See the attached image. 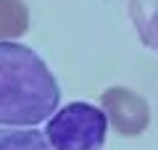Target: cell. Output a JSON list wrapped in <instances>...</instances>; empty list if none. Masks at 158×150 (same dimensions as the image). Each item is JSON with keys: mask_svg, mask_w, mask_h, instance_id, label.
Masks as SVG:
<instances>
[{"mask_svg": "<svg viewBox=\"0 0 158 150\" xmlns=\"http://www.w3.org/2000/svg\"><path fill=\"white\" fill-rule=\"evenodd\" d=\"M58 84L34 50L0 40V124L34 127L56 113Z\"/></svg>", "mask_w": 158, "mask_h": 150, "instance_id": "1", "label": "cell"}, {"mask_svg": "<svg viewBox=\"0 0 158 150\" xmlns=\"http://www.w3.org/2000/svg\"><path fill=\"white\" fill-rule=\"evenodd\" d=\"M29 29L24 0H0V40H16Z\"/></svg>", "mask_w": 158, "mask_h": 150, "instance_id": "4", "label": "cell"}, {"mask_svg": "<svg viewBox=\"0 0 158 150\" xmlns=\"http://www.w3.org/2000/svg\"><path fill=\"white\" fill-rule=\"evenodd\" d=\"M103 111L108 113V121L113 124L118 134L124 137H137L145 132L148 121H150V108H148L145 98L127 87H111L103 92L100 98Z\"/></svg>", "mask_w": 158, "mask_h": 150, "instance_id": "3", "label": "cell"}, {"mask_svg": "<svg viewBox=\"0 0 158 150\" xmlns=\"http://www.w3.org/2000/svg\"><path fill=\"white\" fill-rule=\"evenodd\" d=\"M108 132V113L90 103H71L48 119V140L56 150H100Z\"/></svg>", "mask_w": 158, "mask_h": 150, "instance_id": "2", "label": "cell"}, {"mask_svg": "<svg viewBox=\"0 0 158 150\" xmlns=\"http://www.w3.org/2000/svg\"><path fill=\"white\" fill-rule=\"evenodd\" d=\"M140 34H142V42H145L148 48H153V50L158 53V11L153 13V16L148 19L145 24H142Z\"/></svg>", "mask_w": 158, "mask_h": 150, "instance_id": "6", "label": "cell"}, {"mask_svg": "<svg viewBox=\"0 0 158 150\" xmlns=\"http://www.w3.org/2000/svg\"><path fill=\"white\" fill-rule=\"evenodd\" d=\"M0 150H56L37 129H0Z\"/></svg>", "mask_w": 158, "mask_h": 150, "instance_id": "5", "label": "cell"}]
</instances>
